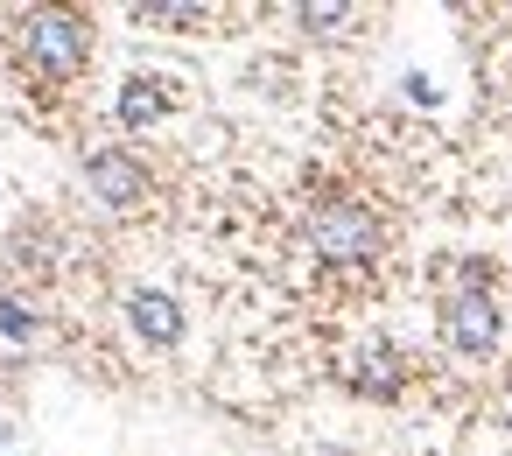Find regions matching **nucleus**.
<instances>
[{
    "label": "nucleus",
    "mask_w": 512,
    "mask_h": 456,
    "mask_svg": "<svg viewBox=\"0 0 512 456\" xmlns=\"http://www.w3.org/2000/svg\"><path fill=\"white\" fill-rule=\"evenodd\" d=\"M351 386H358V393H372V400H393V393H400V351H393V344H365V351H358Z\"/></svg>",
    "instance_id": "obj_7"
},
{
    "label": "nucleus",
    "mask_w": 512,
    "mask_h": 456,
    "mask_svg": "<svg viewBox=\"0 0 512 456\" xmlns=\"http://www.w3.org/2000/svg\"><path fill=\"white\" fill-rule=\"evenodd\" d=\"M498 330H505V316H498V295H491L484 267H463V288L442 302V337H449V351L491 358V351H498Z\"/></svg>",
    "instance_id": "obj_3"
},
{
    "label": "nucleus",
    "mask_w": 512,
    "mask_h": 456,
    "mask_svg": "<svg viewBox=\"0 0 512 456\" xmlns=\"http://www.w3.org/2000/svg\"><path fill=\"white\" fill-rule=\"evenodd\" d=\"M127 323H134V337L141 344H155V351H176L183 344V302L176 295H162V288H134L127 295Z\"/></svg>",
    "instance_id": "obj_5"
},
{
    "label": "nucleus",
    "mask_w": 512,
    "mask_h": 456,
    "mask_svg": "<svg viewBox=\"0 0 512 456\" xmlns=\"http://www.w3.org/2000/svg\"><path fill=\"white\" fill-rule=\"evenodd\" d=\"M0 456H8V449H0Z\"/></svg>",
    "instance_id": "obj_12"
},
{
    "label": "nucleus",
    "mask_w": 512,
    "mask_h": 456,
    "mask_svg": "<svg viewBox=\"0 0 512 456\" xmlns=\"http://www.w3.org/2000/svg\"><path fill=\"white\" fill-rule=\"evenodd\" d=\"M134 15L155 29H204L211 22V8H176V0H155V8H134Z\"/></svg>",
    "instance_id": "obj_9"
},
{
    "label": "nucleus",
    "mask_w": 512,
    "mask_h": 456,
    "mask_svg": "<svg viewBox=\"0 0 512 456\" xmlns=\"http://www.w3.org/2000/svg\"><path fill=\"white\" fill-rule=\"evenodd\" d=\"M162 113H169L162 78H127V85H120V127H127V134H148Z\"/></svg>",
    "instance_id": "obj_6"
},
{
    "label": "nucleus",
    "mask_w": 512,
    "mask_h": 456,
    "mask_svg": "<svg viewBox=\"0 0 512 456\" xmlns=\"http://www.w3.org/2000/svg\"><path fill=\"white\" fill-rule=\"evenodd\" d=\"M8 43L29 85H78L92 64V22L78 8H22Z\"/></svg>",
    "instance_id": "obj_1"
},
{
    "label": "nucleus",
    "mask_w": 512,
    "mask_h": 456,
    "mask_svg": "<svg viewBox=\"0 0 512 456\" xmlns=\"http://www.w3.org/2000/svg\"><path fill=\"white\" fill-rule=\"evenodd\" d=\"M0 442H8V421H0Z\"/></svg>",
    "instance_id": "obj_11"
},
{
    "label": "nucleus",
    "mask_w": 512,
    "mask_h": 456,
    "mask_svg": "<svg viewBox=\"0 0 512 456\" xmlns=\"http://www.w3.org/2000/svg\"><path fill=\"white\" fill-rule=\"evenodd\" d=\"M302 232H309V253H316L323 267H337V274H365V267H379V253H386L379 211L358 204V197H344V190L316 197L309 218H302Z\"/></svg>",
    "instance_id": "obj_2"
},
{
    "label": "nucleus",
    "mask_w": 512,
    "mask_h": 456,
    "mask_svg": "<svg viewBox=\"0 0 512 456\" xmlns=\"http://www.w3.org/2000/svg\"><path fill=\"white\" fill-rule=\"evenodd\" d=\"M295 22H302L309 36H344V29L358 22V8H344V0H309V8H295Z\"/></svg>",
    "instance_id": "obj_8"
},
{
    "label": "nucleus",
    "mask_w": 512,
    "mask_h": 456,
    "mask_svg": "<svg viewBox=\"0 0 512 456\" xmlns=\"http://www.w3.org/2000/svg\"><path fill=\"white\" fill-rule=\"evenodd\" d=\"M85 183H92V197H99L106 211H141V204L155 197L148 162H141L134 148H92V155H85Z\"/></svg>",
    "instance_id": "obj_4"
},
{
    "label": "nucleus",
    "mask_w": 512,
    "mask_h": 456,
    "mask_svg": "<svg viewBox=\"0 0 512 456\" xmlns=\"http://www.w3.org/2000/svg\"><path fill=\"white\" fill-rule=\"evenodd\" d=\"M0 337H8V344H29V337H36V309L15 302V295H0Z\"/></svg>",
    "instance_id": "obj_10"
}]
</instances>
